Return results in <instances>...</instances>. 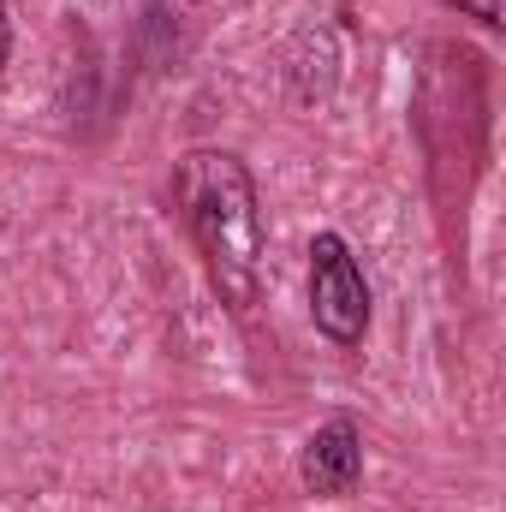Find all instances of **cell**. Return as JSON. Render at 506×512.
Segmentation results:
<instances>
[{"mask_svg": "<svg viewBox=\"0 0 506 512\" xmlns=\"http://www.w3.org/2000/svg\"><path fill=\"white\" fill-rule=\"evenodd\" d=\"M298 483L316 501H346L364 483V429L352 417H328L298 447Z\"/></svg>", "mask_w": 506, "mask_h": 512, "instance_id": "3", "label": "cell"}, {"mask_svg": "<svg viewBox=\"0 0 506 512\" xmlns=\"http://www.w3.org/2000/svg\"><path fill=\"white\" fill-rule=\"evenodd\" d=\"M453 12H465V18H477L483 30H501V0H447Z\"/></svg>", "mask_w": 506, "mask_h": 512, "instance_id": "4", "label": "cell"}, {"mask_svg": "<svg viewBox=\"0 0 506 512\" xmlns=\"http://www.w3.org/2000/svg\"><path fill=\"white\" fill-rule=\"evenodd\" d=\"M310 322L334 346H364L370 334V280L340 233L310 239Z\"/></svg>", "mask_w": 506, "mask_h": 512, "instance_id": "2", "label": "cell"}, {"mask_svg": "<svg viewBox=\"0 0 506 512\" xmlns=\"http://www.w3.org/2000/svg\"><path fill=\"white\" fill-rule=\"evenodd\" d=\"M173 203L203 251L221 304L245 316L262 286V209L251 167L233 149H185L173 167Z\"/></svg>", "mask_w": 506, "mask_h": 512, "instance_id": "1", "label": "cell"}, {"mask_svg": "<svg viewBox=\"0 0 506 512\" xmlns=\"http://www.w3.org/2000/svg\"><path fill=\"white\" fill-rule=\"evenodd\" d=\"M6 54H12V24H6V0H0V72H6Z\"/></svg>", "mask_w": 506, "mask_h": 512, "instance_id": "5", "label": "cell"}]
</instances>
